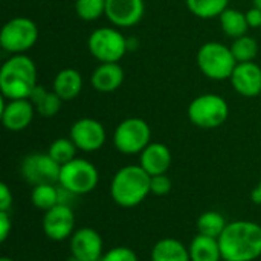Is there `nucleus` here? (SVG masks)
I'll list each match as a JSON object with an SVG mask.
<instances>
[{
    "label": "nucleus",
    "instance_id": "nucleus-1",
    "mask_svg": "<svg viewBox=\"0 0 261 261\" xmlns=\"http://www.w3.org/2000/svg\"><path fill=\"white\" fill-rule=\"evenodd\" d=\"M219 243L223 260H257L261 255V226L249 220L231 222L219 237Z\"/></svg>",
    "mask_w": 261,
    "mask_h": 261
},
{
    "label": "nucleus",
    "instance_id": "nucleus-2",
    "mask_svg": "<svg viewBox=\"0 0 261 261\" xmlns=\"http://www.w3.org/2000/svg\"><path fill=\"white\" fill-rule=\"evenodd\" d=\"M37 86V66L26 54L11 55L0 69V92L6 99H26Z\"/></svg>",
    "mask_w": 261,
    "mask_h": 261
},
{
    "label": "nucleus",
    "instance_id": "nucleus-3",
    "mask_svg": "<svg viewBox=\"0 0 261 261\" xmlns=\"http://www.w3.org/2000/svg\"><path fill=\"white\" fill-rule=\"evenodd\" d=\"M151 176L141 165H127L116 171L110 184V194L116 205L122 208L138 206L150 191Z\"/></svg>",
    "mask_w": 261,
    "mask_h": 261
},
{
    "label": "nucleus",
    "instance_id": "nucleus-4",
    "mask_svg": "<svg viewBox=\"0 0 261 261\" xmlns=\"http://www.w3.org/2000/svg\"><path fill=\"white\" fill-rule=\"evenodd\" d=\"M196 61L200 72L214 81L229 80L237 66L231 47L219 41H208L202 44L197 50Z\"/></svg>",
    "mask_w": 261,
    "mask_h": 261
},
{
    "label": "nucleus",
    "instance_id": "nucleus-5",
    "mask_svg": "<svg viewBox=\"0 0 261 261\" xmlns=\"http://www.w3.org/2000/svg\"><path fill=\"white\" fill-rule=\"evenodd\" d=\"M229 106L217 93H203L194 98L188 106V119L193 125L205 130L217 128L226 122Z\"/></svg>",
    "mask_w": 261,
    "mask_h": 261
},
{
    "label": "nucleus",
    "instance_id": "nucleus-6",
    "mask_svg": "<svg viewBox=\"0 0 261 261\" xmlns=\"http://www.w3.org/2000/svg\"><path fill=\"white\" fill-rule=\"evenodd\" d=\"M38 40V26L28 17H14L8 20L0 31V46L3 50L18 55L26 54Z\"/></svg>",
    "mask_w": 261,
    "mask_h": 261
},
{
    "label": "nucleus",
    "instance_id": "nucleus-7",
    "mask_svg": "<svg viewBox=\"0 0 261 261\" xmlns=\"http://www.w3.org/2000/svg\"><path fill=\"white\" fill-rule=\"evenodd\" d=\"M89 52L99 63H119L128 52L127 38L116 28H98L87 40Z\"/></svg>",
    "mask_w": 261,
    "mask_h": 261
},
{
    "label": "nucleus",
    "instance_id": "nucleus-8",
    "mask_svg": "<svg viewBox=\"0 0 261 261\" xmlns=\"http://www.w3.org/2000/svg\"><path fill=\"white\" fill-rule=\"evenodd\" d=\"M99 182V173L96 167L86 161L75 158L73 161L61 165L58 185L73 193L75 196H83L92 193Z\"/></svg>",
    "mask_w": 261,
    "mask_h": 261
},
{
    "label": "nucleus",
    "instance_id": "nucleus-9",
    "mask_svg": "<svg viewBox=\"0 0 261 261\" xmlns=\"http://www.w3.org/2000/svg\"><path fill=\"white\" fill-rule=\"evenodd\" d=\"M151 142V128L142 118H127L113 132V145L122 154H141Z\"/></svg>",
    "mask_w": 261,
    "mask_h": 261
},
{
    "label": "nucleus",
    "instance_id": "nucleus-10",
    "mask_svg": "<svg viewBox=\"0 0 261 261\" xmlns=\"http://www.w3.org/2000/svg\"><path fill=\"white\" fill-rule=\"evenodd\" d=\"M60 171L61 165L57 164L49 153H31L21 161L20 165L21 177L32 187L58 184Z\"/></svg>",
    "mask_w": 261,
    "mask_h": 261
},
{
    "label": "nucleus",
    "instance_id": "nucleus-11",
    "mask_svg": "<svg viewBox=\"0 0 261 261\" xmlns=\"http://www.w3.org/2000/svg\"><path fill=\"white\" fill-rule=\"evenodd\" d=\"M69 138L73 141L78 150L92 153L99 150L107 139L104 125L93 118H81L75 121L70 127Z\"/></svg>",
    "mask_w": 261,
    "mask_h": 261
},
{
    "label": "nucleus",
    "instance_id": "nucleus-12",
    "mask_svg": "<svg viewBox=\"0 0 261 261\" xmlns=\"http://www.w3.org/2000/svg\"><path fill=\"white\" fill-rule=\"evenodd\" d=\"M43 232L52 242H63L75 232V214L72 206L57 205L43 216Z\"/></svg>",
    "mask_w": 261,
    "mask_h": 261
},
{
    "label": "nucleus",
    "instance_id": "nucleus-13",
    "mask_svg": "<svg viewBox=\"0 0 261 261\" xmlns=\"http://www.w3.org/2000/svg\"><path fill=\"white\" fill-rule=\"evenodd\" d=\"M70 255L80 261H101L104 255V243L98 231L92 228H80L69 239Z\"/></svg>",
    "mask_w": 261,
    "mask_h": 261
},
{
    "label": "nucleus",
    "instance_id": "nucleus-14",
    "mask_svg": "<svg viewBox=\"0 0 261 261\" xmlns=\"http://www.w3.org/2000/svg\"><path fill=\"white\" fill-rule=\"evenodd\" d=\"M145 14L144 0H107L106 17L116 28H133Z\"/></svg>",
    "mask_w": 261,
    "mask_h": 261
},
{
    "label": "nucleus",
    "instance_id": "nucleus-15",
    "mask_svg": "<svg viewBox=\"0 0 261 261\" xmlns=\"http://www.w3.org/2000/svg\"><path fill=\"white\" fill-rule=\"evenodd\" d=\"M35 112L37 110L34 104L28 98L26 99H8V102L2 99L0 119L6 130L21 132L31 125Z\"/></svg>",
    "mask_w": 261,
    "mask_h": 261
},
{
    "label": "nucleus",
    "instance_id": "nucleus-16",
    "mask_svg": "<svg viewBox=\"0 0 261 261\" xmlns=\"http://www.w3.org/2000/svg\"><path fill=\"white\" fill-rule=\"evenodd\" d=\"M229 81L234 90L245 98L261 95V67L254 61L237 63Z\"/></svg>",
    "mask_w": 261,
    "mask_h": 261
},
{
    "label": "nucleus",
    "instance_id": "nucleus-17",
    "mask_svg": "<svg viewBox=\"0 0 261 261\" xmlns=\"http://www.w3.org/2000/svg\"><path fill=\"white\" fill-rule=\"evenodd\" d=\"M171 151L162 142H150L139 154V165L150 174H167L171 167Z\"/></svg>",
    "mask_w": 261,
    "mask_h": 261
},
{
    "label": "nucleus",
    "instance_id": "nucleus-18",
    "mask_svg": "<svg viewBox=\"0 0 261 261\" xmlns=\"http://www.w3.org/2000/svg\"><path fill=\"white\" fill-rule=\"evenodd\" d=\"M124 78V69L119 63H99L92 72L90 84L96 92L110 93L122 86Z\"/></svg>",
    "mask_w": 261,
    "mask_h": 261
},
{
    "label": "nucleus",
    "instance_id": "nucleus-19",
    "mask_svg": "<svg viewBox=\"0 0 261 261\" xmlns=\"http://www.w3.org/2000/svg\"><path fill=\"white\" fill-rule=\"evenodd\" d=\"M54 92L63 101H72L80 96L83 90V76L76 69H61L54 78Z\"/></svg>",
    "mask_w": 261,
    "mask_h": 261
},
{
    "label": "nucleus",
    "instance_id": "nucleus-20",
    "mask_svg": "<svg viewBox=\"0 0 261 261\" xmlns=\"http://www.w3.org/2000/svg\"><path fill=\"white\" fill-rule=\"evenodd\" d=\"M190 258L191 261H222V251H220V243L219 239L208 237L203 234H197L190 246Z\"/></svg>",
    "mask_w": 261,
    "mask_h": 261
},
{
    "label": "nucleus",
    "instance_id": "nucleus-21",
    "mask_svg": "<svg viewBox=\"0 0 261 261\" xmlns=\"http://www.w3.org/2000/svg\"><path fill=\"white\" fill-rule=\"evenodd\" d=\"M28 99L34 104L37 113L41 115V116H44V118L55 116L60 112L61 104L64 102L54 90L49 92L46 87L38 86V84L34 87V90H32V93L29 95Z\"/></svg>",
    "mask_w": 261,
    "mask_h": 261
},
{
    "label": "nucleus",
    "instance_id": "nucleus-22",
    "mask_svg": "<svg viewBox=\"0 0 261 261\" xmlns=\"http://www.w3.org/2000/svg\"><path fill=\"white\" fill-rule=\"evenodd\" d=\"M151 261H191L188 248L177 239H162L151 249Z\"/></svg>",
    "mask_w": 261,
    "mask_h": 261
},
{
    "label": "nucleus",
    "instance_id": "nucleus-23",
    "mask_svg": "<svg viewBox=\"0 0 261 261\" xmlns=\"http://www.w3.org/2000/svg\"><path fill=\"white\" fill-rule=\"evenodd\" d=\"M219 20H220V28H222V31H223L228 37H231L232 40L246 35V32H248V29H249L245 12H242V11H239V9H234V8H226V9L220 14Z\"/></svg>",
    "mask_w": 261,
    "mask_h": 261
},
{
    "label": "nucleus",
    "instance_id": "nucleus-24",
    "mask_svg": "<svg viewBox=\"0 0 261 261\" xmlns=\"http://www.w3.org/2000/svg\"><path fill=\"white\" fill-rule=\"evenodd\" d=\"M185 3L188 11L202 20L220 17V14L229 8V0H185Z\"/></svg>",
    "mask_w": 261,
    "mask_h": 261
},
{
    "label": "nucleus",
    "instance_id": "nucleus-25",
    "mask_svg": "<svg viewBox=\"0 0 261 261\" xmlns=\"http://www.w3.org/2000/svg\"><path fill=\"white\" fill-rule=\"evenodd\" d=\"M226 225L228 223H226L225 217L217 211H206L197 219V231H199V234L214 237V239H219L223 234Z\"/></svg>",
    "mask_w": 261,
    "mask_h": 261
},
{
    "label": "nucleus",
    "instance_id": "nucleus-26",
    "mask_svg": "<svg viewBox=\"0 0 261 261\" xmlns=\"http://www.w3.org/2000/svg\"><path fill=\"white\" fill-rule=\"evenodd\" d=\"M229 47L237 63L254 61L258 55V43L254 37H249V35L234 38Z\"/></svg>",
    "mask_w": 261,
    "mask_h": 261
},
{
    "label": "nucleus",
    "instance_id": "nucleus-27",
    "mask_svg": "<svg viewBox=\"0 0 261 261\" xmlns=\"http://www.w3.org/2000/svg\"><path fill=\"white\" fill-rule=\"evenodd\" d=\"M58 197L60 194L55 185H37L32 188V193H31L32 205L44 213L58 205Z\"/></svg>",
    "mask_w": 261,
    "mask_h": 261
},
{
    "label": "nucleus",
    "instance_id": "nucleus-28",
    "mask_svg": "<svg viewBox=\"0 0 261 261\" xmlns=\"http://www.w3.org/2000/svg\"><path fill=\"white\" fill-rule=\"evenodd\" d=\"M76 145L70 138H58L49 145V156L60 165H64L76 158Z\"/></svg>",
    "mask_w": 261,
    "mask_h": 261
},
{
    "label": "nucleus",
    "instance_id": "nucleus-29",
    "mask_svg": "<svg viewBox=\"0 0 261 261\" xmlns=\"http://www.w3.org/2000/svg\"><path fill=\"white\" fill-rule=\"evenodd\" d=\"M107 0H75V12L84 21H93L106 15Z\"/></svg>",
    "mask_w": 261,
    "mask_h": 261
},
{
    "label": "nucleus",
    "instance_id": "nucleus-30",
    "mask_svg": "<svg viewBox=\"0 0 261 261\" xmlns=\"http://www.w3.org/2000/svg\"><path fill=\"white\" fill-rule=\"evenodd\" d=\"M101 261H139V258L133 249L125 246H118L104 252Z\"/></svg>",
    "mask_w": 261,
    "mask_h": 261
},
{
    "label": "nucleus",
    "instance_id": "nucleus-31",
    "mask_svg": "<svg viewBox=\"0 0 261 261\" xmlns=\"http://www.w3.org/2000/svg\"><path fill=\"white\" fill-rule=\"evenodd\" d=\"M171 179L167 174H159V176H151L150 180V191L154 196H167L171 191Z\"/></svg>",
    "mask_w": 261,
    "mask_h": 261
},
{
    "label": "nucleus",
    "instance_id": "nucleus-32",
    "mask_svg": "<svg viewBox=\"0 0 261 261\" xmlns=\"http://www.w3.org/2000/svg\"><path fill=\"white\" fill-rule=\"evenodd\" d=\"M12 193L9 190V187L6 184H0V211H6L9 213L11 206H12Z\"/></svg>",
    "mask_w": 261,
    "mask_h": 261
},
{
    "label": "nucleus",
    "instance_id": "nucleus-33",
    "mask_svg": "<svg viewBox=\"0 0 261 261\" xmlns=\"http://www.w3.org/2000/svg\"><path fill=\"white\" fill-rule=\"evenodd\" d=\"M12 229V220L9 217V213L0 211V240L5 242Z\"/></svg>",
    "mask_w": 261,
    "mask_h": 261
},
{
    "label": "nucleus",
    "instance_id": "nucleus-34",
    "mask_svg": "<svg viewBox=\"0 0 261 261\" xmlns=\"http://www.w3.org/2000/svg\"><path fill=\"white\" fill-rule=\"evenodd\" d=\"M246 15V21H248V26L252 28V29H261V9L252 6L251 9H248L245 12Z\"/></svg>",
    "mask_w": 261,
    "mask_h": 261
},
{
    "label": "nucleus",
    "instance_id": "nucleus-35",
    "mask_svg": "<svg viewBox=\"0 0 261 261\" xmlns=\"http://www.w3.org/2000/svg\"><path fill=\"white\" fill-rule=\"evenodd\" d=\"M251 199H252V202H254V203L261 205V179H260V182H258V185L252 190V193H251Z\"/></svg>",
    "mask_w": 261,
    "mask_h": 261
},
{
    "label": "nucleus",
    "instance_id": "nucleus-36",
    "mask_svg": "<svg viewBox=\"0 0 261 261\" xmlns=\"http://www.w3.org/2000/svg\"><path fill=\"white\" fill-rule=\"evenodd\" d=\"M252 6H255V8L261 9V0H252Z\"/></svg>",
    "mask_w": 261,
    "mask_h": 261
},
{
    "label": "nucleus",
    "instance_id": "nucleus-37",
    "mask_svg": "<svg viewBox=\"0 0 261 261\" xmlns=\"http://www.w3.org/2000/svg\"><path fill=\"white\" fill-rule=\"evenodd\" d=\"M0 261H14L12 258H9V257H3V258H0Z\"/></svg>",
    "mask_w": 261,
    "mask_h": 261
},
{
    "label": "nucleus",
    "instance_id": "nucleus-38",
    "mask_svg": "<svg viewBox=\"0 0 261 261\" xmlns=\"http://www.w3.org/2000/svg\"><path fill=\"white\" fill-rule=\"evenodd\" d=\"M67 261H80L78 260V258H75V257H72V255H70V258H69V260Z\"/></svg>",
    "mask_w": 261,
    "mask_h": 261
},
{
    "label": "nucleus",
    "instance_id": "nucleus-39",
    "mask_svg": "<svg viewBox=\"0 0 261 261\" xmlns=\"http://www.w3.org/2000/svg\"><path fill=\"white\" fill-rule=\"evenodd\" d=\"M222 261H228V260H222Z\"/></svg>",
    "mask_w": 261,
    "mask_h": 261
}]
</instances>
